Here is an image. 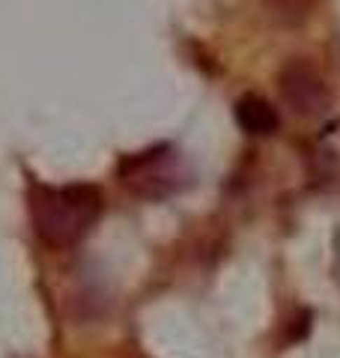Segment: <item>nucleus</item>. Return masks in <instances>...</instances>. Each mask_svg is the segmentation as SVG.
Returning a JSON list of instances; mask_svg holds the SVG:
<instances>
[{
	"mask_svg": "<svg viewBox=\"0 0 340 358\" xmlns=\"http://www.w3.org/2000/svg\"><path fill=\"white\" fill-rule=\"evenodd\" d=\"M120 179L122 185L132 188L141 197H167L183 185L179 176V152L170 143H158L143 152L126 155L120 164Z\"/></svg>",
	"mask_w": 340,
	"mask_h": 358,
	"instance_id": "2",
	"label": "nucleus"
},
{
	"mask_svg": "<svg viewBox=\"0 0 340 358\" xmlns=\"http://www.w3.org/2000/svg\"><path fill=\"white\" fill-rule=\"evenodd\" d=\"M269 15L278 21V24H287V27H296L302 24L304 18L313 13L316 0H263Z\"/></svg>",
	"mask_w": 340,
	"mask_h": 358,
	"instance_id": "5",
	"label": "nucleus"
},
{
	"mask_svg": "<svg viewBox=\"0 0 340 358\" xmlns=\"http://www.w3.org/2000/svg\"><path fill=\"white\" fill-rule=\"evenodd\" d=\"M101 212V194L93 185H33L30 218L36 236L51 248L75 245L93 227Z\"/></svg>",
	"mask_w": 340,
	"mask_h": 358,
	"instance_id": "1",
	"label": "nucleus"
},
{
	"mask_svg": "<svg viewBox=\"0 0 340 358\" xmlns=\"http://www.w3.org/2000/svg\"><path fill=\"white\" fill-rule=\"evenodd\" d=\"M278 87L287 108L299 117H320L332 105V90H328L323 72L311 60L292 57L283 63L278 75Z\"/></svg>",
	"mask_w": 340,
	"mask_h": 358,
	"instance_id": "3",
	"label": "nucleus"
},
{
	"mask_svg": "<svg viewBox=\"0 0 340 358\" xmlns=\"http://www.w3.org/2000/svg\"><path fill=\"white\" fill-rule=\"evenodd\" d=\"M236 122L245 134H254V138H269L281 126L278 110L260 96H242L236 102Z\"/></svg>",
	"mask_w": 340,
	"mask_h": 358,
	"instance_id": "4",
	"label": "nucleus"
}]
</instances>
